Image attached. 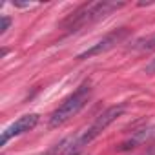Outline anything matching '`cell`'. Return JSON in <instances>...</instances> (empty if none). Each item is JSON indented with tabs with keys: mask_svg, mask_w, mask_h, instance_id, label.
<instances>
[{
	"mask_svg": "<svg viewBox=\"0 0 155 155\" xmlns=\"http://www.w3.org/2000/svg\"><path fill=\"white\" fill-rule=\"evenodd\" d=\"M153 137H155V126L139 130V131H135L131 137H128L126 140H122V142L117 146V151H130V150H133V148H137V146H140V144L151 140Z\"/></svg>",
	"mask_w": 155,
	"mask_h": 155,
	"instance_id": "6",
	"label": "cell"
},
{
	"mask_svg": "<svg viewBox=\"0 0 155 155\" xmlns=\"http://www.w3.org/2000/svg\"><path fill=\"white\" fill-rule=\"evenodd\" d=\"M38 122V115L37 113H29V115H24L20 119H17L13 124H9L4 131H2V139H0V146H6L9 139L17 137V135H22L29 130H33Z\"/></svg>",
	"mask_w": 155,
	"mask_h": 155,
	"instance_id": "5",
	"label": "cell"
},
{
	"mask_svg": "<svg viewBox=\"0 0 155 155\" xmlns=\"http://www.w3.org/2000/svg\"><path fill=\"white\" fill-rule=\"evenodd\" d=\"M140 155H155V148L153 146H148V150L144 153H140Z\"/></svg>",
	"mask_w": 155,
	"mask_h": 155,
	"instance_id": "10",
	"label": "cell"
},
{
	"mask_svg": "<svg viewBox=\"0 0 155 155\" xmlns=\"http://www.w3.org/2000/svg\"><path fill=\"white\" fill-rule=\"evenodd\" d=\"M144 73H155V58H151L150 64L144 68Z\"/></svg>",
	"mask_w": 155,
	"mask_h": 155,
	"instance_id": "9",
	"label": "cell"
},
{
	"mask_svg": "<svg viewBox=\"0 0 155 155\" xmlns=\"http://www.w3.org/2000/svg\"><path fill=\"white\" fill-rule=\"evenodd\" d=\"M124 6H126L124 2H110V0H104V2H86V4L79 6L73 13H69L62 20L60 28L66 31H79L81 28L93 24L101 18H106L110 13H113Z\"/></svg>",
	"mask_w": 155,
	"mask_h": 155,
	"instance_id": "1",
	"label": "cell"
},
{
	"mask_svg": "<svg viewBox=\"0 0 155 155\" xmlns=\"http://www.w3.org/2000/svg\"><path fill=\"white\" fill-rule=\"evenodd\" d=\"M130 49H133V51H153V49H155V33L135 40V42L130 46Z\"/></svg>",
	"mask_w": 155,
	"mask_h": 155,
	"instance_id": "7",
	"label": "cell"
},
{
	"mask_svg": "<svg viewBox=\"0 0 155 155\" xmlns=\"http://www.w3.org/2000/svg\"><path fill=\"white\" fill-rule=\"evenodd\" d=\"M9 26H11V18L6 17V15H2V17H0V35H4L9 29Z\"/></svg>",
	"mask_w": 155,
	"mask_h": 155,
	"instance_id": "8",
	"label": "cell"
},
{
	"mask_svg": "<svg viewBox=\"0 0 155 155\" xmlns=\"http://www.w3.org/2000/svg\"><path fill=\"white\" fill-rule=\"evenodd\" d=\"M124 110H126V106L124 104H115V106H110V108H106L97 119H95V122L86 130V131H82V133H79L77 135V139H75V150L77 151H81L86 144H90L93 139H97L111 122H115L122 113H124Z\"/></svg>",
	"mask_w": 155,
	"mask_h": 155,
	"instance_id": "3",
	"label": "cell"
},
{
	"mask_svg": "<svg viewBox=\"0 0 155 155\" xmlns=\"http://www.w3.org/2000/svg\"><path fill=\"white\" fill-rule=\"evenodd\" d=\"M90 95H91V88L90 84H82L79 90H75L49 117V126L51 128H57L60 124H64L66 120H69L71 117H75L77 113H79L86 102L90 101Z\"/></svg>",
	"mask_w": 155,
	"mask_h": 155,
	"instance_id": "2",
	"label": "cell"
},
{
	"mask_svg": "<svg viewBox=\"0 0 155 155\" xmlns=\"http://www.w3.org/2000/svg\"><path fill=\"white\" fill-rule=\"evenodd\" d=\"M128 33H130V31H128L126 28H120V29H117V31H111V33H108L104 38H101L97 44H93V46L88 48L86 51L79 53V55H77V58H79V60H84V58H90V57L106 53L108 49H111V48H115L119 42H122V40L128 37Z\"/></svg>",
	"mask_w": 155,
	"mask_h": 155,
	"instance_id": "4",
	"label": "cell"
}]
</instances>
